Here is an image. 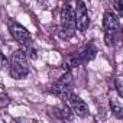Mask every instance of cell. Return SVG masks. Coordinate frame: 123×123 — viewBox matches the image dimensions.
Segmentation results:
<instances>
[{
	"label": "cell",
	"mask_w": 123,
	"mask_h": 123,
	"mask_svg": "<svg viewBox=\"0 0 123 123\" xmlns=\"http://www.w3.org/2000/svg\"><path fill=\"white\" fill-rule=\"evenodd\" d=\"M103 31H104V43L111 48L116 46L120 41V20L113 10H106L103 15Z\"/></svg>",
	"instance_id": "1"
},
{
	"label": "cell",
	"mask_w": 123,
	"mask_h": 123,
	"mask_svg": "<svg viewBox=\"0 0 123 123\" xmlns=\"http://www.w3.org/2000/svg\"><path fill=\"white\" fill-rule=\"evenodd\" d=\"M77 32L75 19H74V7L70 3H64L59 13V36L62 39H71Z\"/></svg>",
	"instance_id": "2"
},
{
	"label": "cell",
	"mask_w": 123,
	"mask_h": 123,
	"mask_svg": "<svg viewBox=\"0 0 123 123\" xmlns=\"http://www.w3.org/2000/svg\"><path fill=\"white\" fill-rule=\"evenodd\" d=\"M10 77L15 80H25L29 75V58L23 52L22 48L13 51L10 62Z\"/></svg>",
	"instance_id": "3"
},
{
	"label": "cell",
	"mask_w": 123,
	"mask_h": 123,
	"mask_svg": "<svg viewBox=\"0 0 123 123\" xmlns=\"http://www.w3.org/2000/svg\"><path fill=\"white\" fill-rule=\"evenodd\" d=\"M51 91L61 100H65L73 91H74V77L71 74V71H65L62 75H61L54 84Z\"/></svg>",
	"instance_id": "4"
},
{
	"label": "cell",
	"mask_w": 123,
	"mask_h": 123,
	"mask_svg": "<svg viewBox=\"0 0 123 123\" xmlns=\"http://www.w3.org/2000/svg\"><path fill=\"white\" fill-rule=\"evenodd\" d=\"M74 19H75V28L78 32L84 33L90 26V15L87 10V6L83 0H75L74 6Z\"/></svg>",
	"instance_id": "5"
},
{
	"label": "cell",
	"mask_w": 123,
	"mask_h": 123,
	"mask_svg": "<svg viewBox=\"0 0 123 123\" xmlns=\"http://www.w3.org/2000/svg\"><path fill=\"white\" fill-rule=\"evenodd\" d=\"M9 32H10L12 38H13L20 46H25V45H28V43L32 42V35H31V32H29L23 25H20V23L16 22V20H10V22H9Z\"/></svg>",
	"instance_id": "6"
},
{
	"label": "cell",
	"mask_w": 123,
	"mask_h": 123,
	"mask_svg": "<svg viewBox=\"0 0 123 123\" xmlns=\"http://www.w3.org/2000/svg\"><path fill=\"white\" fill-rule=\"evenodd\" d=\"M68 106H70V109H71V111L74 113V114H77V116H80V117H84V116H87L88 113H90V109H88V104L80 97V96H77L74 91L64 100Z\"/></svg>",
	"instance_id": "7"
},
{
	"label": "cell",
	"mask_w": 123,
	"mask_h": 123,
	"mask_svg": "<svg viewBox=\"0 0 123 123\" xmlns=\"http://www.w3.org/2000/svg\"><path fill=\"white\" fill-rule=\"evenodd\" d=\"M77 58H78V61H80V64H86V62H90V61H93L94 58H96V55H97V48H96V45L94 43H87V45H84L81 49H78L77 52Z\"/></svg>",
	"instance_id": "8"
},
{
	"label": "cell",
	"mask_w": 123,
	"mask_h": 123,
	"mask_svg": "<svg viewBox=\"0 0 123 123\" xmlns=\"http://www.w3.org/2000/svg\"><path fill=\"white\" fill-rule=\"evenodd\" d=\"M122 97L123 96H120L117 91H114V93H111L110 100H109L110 109L117 119H123V100H122Z\"/></svg>",
	"instance_id": "9"
},
{
	"label": "cell",
	"mask_w": 123,
	"mask_h": 123,
	"mask_svg": "<svg viewBox=\"0 0 123 123\" xmlns=\"http://www.w3.org/2000/svg\"><path fill=\"white\" fill-rule=\"evenodd\" d=\"M80 65H81V64H80V61H78L75 52L67 55L65 59H64V62H62V67H64L65 71H71V70H74V68H77V67H80Z\"/></svg>",
	"instance_id": "10"
},
{
	"label": "cell",
	"mask_w": 123,
	"mask_h": 123,
	"mask_svg": "<svg viewBox=\"0 0 123 123\" xmlns=\"http://www.w3.org/2000/svg\"><path fill=\"white\" fill-rule=\"evenodd\" d=\"M49 110H51L49 111L51 116H54L58 120H64V114H62V109H61V107H51Z\"/></svg>",
	"instance_id": "11"
},
{
	"label": "cell",
	"mask_w": 123,
	"mask_h": 123,
	"mask_svg": "<svg viewBox=\"0 0 123 123\" xmlns=\"http://www.w3.org/2000/svg\"><path fill=\"white\" fill-rule=\"evenodd\" d=\"M113 3V7H114V12L117 13V16L120 18L123 15V0H111Z\"/></svg>",
	"instance_id": "12"
},
{
	"label": "cell",
	"mask_w": 123,
	"mask_h": 123,
	"mask_svg": "<svg viewBox=\"0 0 123 123\" xmlns=\"http://www.w3.org/2000/svg\"><path fill=\"white\" fill-rule=\"evenodd\" d=\"M6 65H7V58L5 56V54L2 51H0V70H3Z\"/></svg>",
	"instance_id": "13"
},
{
	"label": "cell",
	"mask_w": 123,
	"mask_h": 123,
	"mask_svg": "<svg viewBox=\"0 0 123 123\" xmlns=\"http://www.w3.org/2000/svg\"><path fill=\"white\" fill-rule=\"evenodd\" d=\"M36 2H38V3H41V5H42V3H45V2H46V0H36Z\"/></svg>",
	"instance_id": "14"
}]
</instances>
